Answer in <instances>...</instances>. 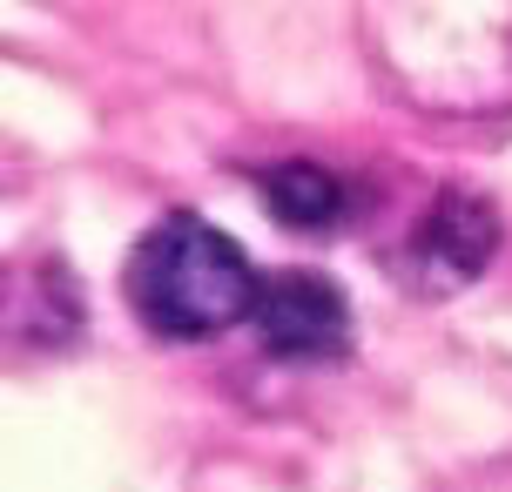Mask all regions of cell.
I'll list each match as a JSON object with an SVG mask.
<instances>
[{
	"label": "cell",
	"instance_id": "cell-1",
	"mask_svg": "<svg viewBox=\"0 0 512 492\" xmlns=\"http://www.w3.org/2000/svg\"><path fill=\"white\" fill-rule=\"evenodd\" d=\"M378 54L432 108H512V0H378Z\"/></svg>",
	"mask_w": 512,
	"mask_h": 492
},
{
	"label": "cell",
	"instance_id": "cell-2",
	"mask_svg": "<svg viewBox=\"0 0 512 492\" xmlns=\"http://www.w3.org/2000/svg\"><path fill=\"white\" fill-rule=\"evenodd\" d=\"M122 290L128 311L155 337H216L256 311L263 277L250 270L236 236L209 230L203 216H169L128 250Z\"/></svg>",
	"mask_w": 512,
	"mask_h": 492
},
{
	"label": "cell",
	"instance_id": "cell-3",
	"mask_svg": "<svg viewBox=\"0 0 512 492\" xmlns=\"http://www.w3.org/2000/svg\"><path fill=\"white\" fill-rule=\"evenodd\" d=\"M250 324L263 337V351H277V358H331L351 337V304L337 284L310 277V270H277L256 290Z\"/></svg>",
	"mask_w": 512,
	"mask_h": 492
},
{
	"label": "cell",
	"instance_id": "cell-4",
	"mask_svg": "<svg viewBox=\"0 0 512 492\" xmlns=\"http://www.w3.org/2000/svg\"><path fill=\"white\" fill-rule=\"evenodd\" d=\"M492 209L472 203V196H445V203L425 216V230H418V270H425V284H465L479 263L492 257Z\"/></svg>",
	"mask_w": 512,
	"mask_h": 492
},
{
	"label": "cell",
	"instance_id": "cell-5",
	"mask_svg": "<svg viewBox=\"0 0 512 492\" xmlns=\"http://www.w3.org/2000/svg\"><path fill=\"white\" fill-rule=\"evenodd\" d=\"M263 196H270V209H277L290 230H324L337 216V182L317 162H283V169H270Z\"/></svg>",
	"mask_w": 512,
	"mask_h": 492
}]
</instances>
